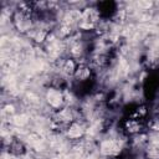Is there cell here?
I'll use <instances>...</instances> for the list:
<instances>
[{"label": "cell", "instance_id": "cell-8", "mask_svg": "<svg viewBox=\"0 0 159 159\" xmlns=\"http://www.w3.org/2000/svg\"><path fill=\"white\" fill-rule=\"evenodd\" d=\"M14 122H15L17 125H24V124H26V123L29 122V119H27V117H26V116L21 114V116H17V117H15Z\"/></svg>", "mask_w": 159, "mask_h": 159}, {"label": "cell", "instance_id": "cell-4", "mask_svg": "<svg viewBox=\"0 0 159 159\" xmlns=\"http://www.w3.org/2000/svg\"><path fill=\"white\" fill-rule=\"evenodd\" d=\"M66 134L70 139H78L81 138L83 134H84V129L83 127L77 123V122H72L68 127H67V130H66Z\"/></svg>", "mask_w": 159, "mask_h": 159}, {"label": "cell", "instance_id": "cell-7", "mask_svg": "<svg viewBox=\"0 0 159 159\" xmlns=\"http://www.w3.org/2000/svg\"><path fill=\"white\" fill-rule=\"evenodd\" d=\"M89 75H91L89 67H87V66H84V65L77 66V70H76V72H75V77H76L77 80H80V81L87 80V78L89 77Z\"/></svg>", "mask_w": 159, "mask_h": 159}, {"label": "cell", "instance_id": "cell-2", "mask_svg": "<svg viewBox=\"0 0 159 159\" xmlns=\"http://www.w3.org/2000/svg\"><path fill=\"white\" fill-rule=\"evenodd\" d=\"M46 101L51 108L60 109L63 106L65 102V96L60 91V88H48L46 92Z\"/></svg>", "mask_w": 159, "mask_h": 159}, {"label": "cell", "instance_id": "cell-6", "mask_svg": "<svg viewBox=\"0 0 159 159\" xmlns=\"http://www.w3.org/2000/svg\"><path fill=\"white\" fill-rule=\"evenodd\" d=\"M62 72L63 73H66V75H68V76H75V72H76V70H77V65H76V62L72 60V58H68V60H66L63 63H62Z\"/></svg>", "mask_w": 159, "mask_h": 159}, {"label": "cell", "instance_id": "cell-5", "mask_svg": "<svg viewBox=\"0 0 159 159\" xmlns=\"http://www.w3.org/2000/svg\"><path fill=\"white\" fill-rule=\"evenodd\" d=\"M147 157L149 159H159V142L153 140L147 148Z\"/></svg>", "mask_w": 159, "mask_h": 159}, {"label": "cell", "instance_id": "cell-1", "mask_svg": "<svg viewBox=\"0 0 159 159\" xmlns=\"http://www.w3.org/2000/svg\"><path fill=\"white\" fill-rule=\"evenodd\" d=\"M98 20V11L94 7H86L82 11L81 20L78 22V27L82 30H91L96 26Z\"/></svg>", "mask_w": 159, "mask_h": 159}, {"label": "cell", "instance_id": "cell-3", "mask_svg": "<svg viewBox=\"0 0 159 159\" xmlns=\"http://www.w3.org/2000/svg\"><path fill=\"white\" fill-rule=\"evenodd\" d=\"M99 152L108 157V155H114L117 153L120 152V143L119 140H114V139H106L101 143L99 145Z\"/></svg>", "mask_w": 159, "mask_h": 159}]
</instances>
